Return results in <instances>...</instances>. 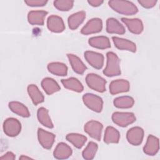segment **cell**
Instances as JSON below:
<instances>
[{
    "label": "cell",
    "instance_id": "obj_31",
    "mask_svg": "<svg viewBox=\"0 0 160 160\" xmlns=\"http://www.w3.org/2000/svg\"><path fill=\"white\" fill-rule=\"evenodd\" d=\"M134 103V99L128 96H123L116 98L114 99L113 104L115 107L121 109H128L133 106Z\"/></svg>",
    "mask_w": 160,
    "mask_h": 160
},
{
    "label": "cell",
    "instance_id": "obj_22",
    "mask_svg": "<svg viewBox=\"0 0 160 160\" xmlns=\"http://www.w3.org/2000/svg\"><path fill=\"white\" fill-rule=\"evenodd\" d=\"M41 86L45 92L48 95L52 94L61 89L58 83L51 78H44L41 81Z\"/></svg>",
    "mask_w": 160,
    "mask_h": 160
},
{
    "label": "cell",
    "instance_id": "obj_36",
    "mask_svg": "<svg viewBox=\"0 0 160 160\" xmlns=\"http://www.w3.org/2000/svg\"><path fill=\"white\" fill-rule=\"evenodd\" d=\"M16 158V156L15 154L11 152V151H8L6 153H5L4 155H2L1 157H0L1 159H15Z\"/></svg>",
    "mask_w": 160,
    "mask_h": 160
},
{
    "label": "cell",
    "instance_id": "obj_34",
    "mask_svg": "<svg viewBox=\"0 0 160 160\" xmlns=\"http://www.w3.org/2000/svg\"><path fill=\"white\" fill-rule=\"evenodd\" d=\"M24 2L29 6L31 7H39L45 6L48 1L45 0H27Z\"/></svg>",
    "mask_w": 160,
    "mask_h": 160
},
{
    "label": "cell",
    "instance_id": "obj_30",
    "mask_svg": "<svg viewBox=\"0 0 160 160\" xmlns=\"http://www.w3.org/2000/svg\"><path fill=\"white\" fill-rule=\"evenodd\" d=\"M66 139L78 149H81L87 141V138L85 136L78 133L68 134L66 135Z\"/></svg>",
    "mask_w": 160,
    "mask_h": 160
},
{
    "label": "cell",
    "instance_id": "obj_17",
    "mask_svg": "<svg viewBox=\"0 0 160 160\" xmlns=\"http://www.w3.org/2000/svg\"><path fill=\"white\" fill-rule=\"evenodd\" d=\"M72 153V149L67 144L64 142H59L55 148L53 155L54 157L58 159H67L71 156Z\"/></svg>",
    "mask_w": 160,
    "mask_h": 160
},
{
    "label": "cell",
    "instance_id": "obj_20",
    "mask_svg": "<svg viewBox=\"0 0 160 160\" xmlns=\"http://www.w3.org/2000/svg\"><path fill=\"white\" fill-rule=\"evenodd\" d=\"M88 43L91 46L100 49H105L111 48L109 38L104 36L92 37L89 39Z\"/></svg>",
    "mask_w": 160,
    "mask_h": 160
},
{
    "label": "cell",
    "instance_id": "obj_26",
    "mask_svg": "<svg viewBox=\"0 0 160 160\" xmlns=\"http://www.w3.org/2000/svg\"><path fill=\"white\" fill-rule=\"evenodd\" d=\"M48 69L49 72L59 76H64L68 74V67L59 62H52L48 64Z\"/></svg>",
    "mask_w": 160,
    "mask_h": 160
},
{
    "label": "cell",
    "instance_id": "obj_8",
    "mask_svg": "<svg viewBox=\"0 0 160 160\" xmlns=\"http://www.w3.org/2000/svg\"><path fill=\"white\" fill-rule=\"evenodd\" d=\"M144 138V130L136 126L129 129L126 133V138L128 142L133 146H138L142 142Z\"/></svg>",
    "mask_w": 160,
    "mask_h": 160
},
{
    "label": "cell",
    "instance_id": "obj_12",
    "mask_svg": "<svg viewBox=\"0 0 160 160\" xmlns=\"http://www.w3.org/2000/svg\"><path fill=\"white\" fill-rule=\"evenodd\" d=\"M47 27L50 31L56 33L62 32L65 29V25L62 19L56 15H51L48 17Z\"/></svg>",
    "mask_w": 160,
    "mask_h": 160
},
{
    "label": "cell",
    "instance_id": "obj_1",
    "mask_svg": "<svg viewBox=\"0 0 160 160\" xmlns=\"http://www.w3.org/2000/svg\"><path fill=\"white\" fill-rule=\"evenodd\" d=\"M109 7L114 11L124 15H133L138 12L136 6L131 1L111 0L108 2Z\"/></svg>",
    "mask_w": 160,
    "mask_h": 160
},
{
    "label": "cell",
    "instance_id": "obj_6",
    "mask_svg": "<svg viewBox=\"0 0 160 160\" xmlns=\"http://www.w3.org/2000/svg\"><path fill=\"white\" fill-rule=\"evenodd\" d=\"M3 130L7 136L9 137H15L21 132V122L17 119L9 118L6 119L3 123Z\"/></svg>",
    "mask_w": 160,
    "mask_h": 160
},
{
    "label": "cell",
    "instance_id": "obj_24",
    "mask_svg": "<svg viewBox=\"0 0 160 160\" xmlns=\"http://www.w3.org/2000/svg\"><path fill=\"white\" fill-rule=\"evenodd\" d=\"M28 94L34 105H38L44 102V97L39 88L35 84H29L27 88Z\"/></svg>",
    "mask_w": 160,
    "mask_h": 160
},
{
    "label": "cell",
    "instance_id": "obj_16",
    "mask_svg": "<svg viewBox=\"0 0 160 160\" xmlns=\"http://www.w3.org/2000/svg\"><path fill=\"white\" fill-rule=\"evenodd\" d=\"M114 46L120 50H126L132 52L136 51V44L128 39L113 36L112 38Z\"/></svg>",
    "mask_w": 160,
    "mask_h": 160
},
{
    "label": "cell",
    "instance_id": "obj_7",
    "mask_svg": "<svg viewBox=\"0 0 160 160\" xmlns=\"http://www.w3.org/2000/svg\"><path fill=\"white\" fill-rule=\"evenodd\" d=\"M102 128V124L100 122L94 120L87 122L84 127V131L92 138L97 141L101 140Z\"/></svg>",
    "mask_w": 160,
    "mask_h": 160
},
{
    "label": "cell",
    "instance_id": "obj_5",
    "mask_svg": "<svg viewBox=\"0 0 160 160\" xmlns=\"http://www.w3.org/2000/svg\"><path fill=\"white\" fill-rule=\"evenodd\" d=\"M111 118L113 122L120 127H126L136 121L134 114L129 112H115Z\"/></svg>",
    "mask_w": 160,
    "mask_h": 160
},
{
    "label": "cell",
    "instance_id": "obj_9",
    "mask_svg": "<svg viewBox=\"0 0 160 160\" xmlns=\"http://www.w3.org/2000/svg\"><path fill=\"white\" fill-rule=\"evenodd\" d=\"M102 29V22L99 18H92L90 19L83 26L81 30V33L84 35H88L99 32Z\"/></svg>",
    "mask_w": 160,
    "mask_h": 160
},
{
    "label": "cell",
    "instance_id": "obj_28",
    "mask_svg": "<svg viewBox=\"0 0 160 160\" xmlns=\"http://www.w3.org/2000/svg\"><path fill=\"white\" fill-rule=\"evenodd\" d=\"M120 139L119 131L112 126H108L105 130L104 141L106 144L118 143Z\"/></svg>",
    "mask_w": 160,
    "mask_h": 160
},
{
    "label": "cell",
    "instance_id": "obj_2",
    "mask_svg": "<svg viewBox=\"0 0 160 160\" xmlns=\"http://www.w3.org/2000/svg\"><path fill=\"white\" fill-rule=\"evenodd\" d=\"M106 66L103 70V73L108 77H112L121 74L120 60L118 56L113 52H108L106 54Z\"/></svg>",
    "mask_w": 160,
    "mask_h": 160
},
{
    "label": "cell",
    "instance_id": "obj_23",
    "mask_svg": "<svg viewBox=\"0 0 160 160\" xmlns=\"http://www.w3.org/2000/svg\"><path fill=\"white\" fill-rule=\"evenodd\" d=\"M85 18L86 12L83 11H78L71 14L68 19L69 28L72 30L76 29L83 22Z\"/></svg>",
    "mask_w": 160,
    "mask_h": 160
},
{
    "label": "cell",
    "instance_id": "obj_38",
    "mask_svg": "<svg viewBox=\"0 0 160 160\" xmlns=\"http://www.w3.org/2000/svg\"><path fill=\"white\" fill-rule=\"evenodd\" d=\"M31 159V158L28 157V156H26L24 155H22L21 156L19 157V159Z\"/></svg>",
    "mask_w": 160,
    "mask_h": 160
},
{
    "label": "cell",
    "instance_id": "obj_3",
    "mask_svg": "<svg viewBox=\"0 0 160 160\" xmlns=\"http://www.w3.org/2000/svg\"><path fill=\"white\" fill-rule=\"evenodd\" d=\"M86 82L91 89L97 92H103L106 91V81L98 74H88L86 77Z\"/></svg>",
    "mask_w": 160,
    "mask_h": 160
},
{
    "label": "cell",
    "instance_id": "obj_37",
    "mask_svg": "<svg viewBox=\"0 0 160 160\" xmlns=\"http://www.w3.org/2000/svg\"><path fill=\"white\" fill-rule=\"evenodd\" d=\"M88 2L91 6L98 7V6H101L104 2V1L102 0H88Z\"/></svg>",
    "mask_w": 160,
    "mask_h": 160
},
{
    "label": "cell",
    "instance_id": "obj_4",
    "mask_svg": "<svg viewBox=\"0 0 160 160\" xmlns=\"http://www.w3.org/2000/svg\"><path fill=\"white\" fill-rule=\"evenodd\" d=\"M82 101L84 104L91 110L96 112H101L103 101L101 97L94 94L87 93L82 96Z\"/></svg>",
    "mask_w": 160,
    "mask_h": 160
},
{
    "label": "cell",
    "instance_id": "obj_27",
    "mask_svg": "<svg viewBox=\"0 0 160 160\" xmlns=\"http://www.w3.org/2000/svg\"><path fill=\"white\" fill-rule=\"evenodd\" d=\"M9 108L11 111L21 117L28 118L30 116V112L28 108L20 102L11 101L9 103Z\"/></svg>",
    "mask_w": 160,
    "mask_h": 160
},
{
    "label": "cell",
    "instance_id": "obj_32",
    "mask_svg": "<svg viewBox=\"0 0 160 160\" xmlns=\"http://www.w3.org/2000/svg\"><path fill=\"white\" fill-rule=\"evenodd\" d=\"M98 149V144L93 141H90L82 152V156L83 158L86 160L92 159L96 155Z\"/></svg>",
    "mask_w": 160,
    "mask_h": 160
},
{
    "label": "cell",
    "instance_id": "obj_13",
    "mask_svg": "<svg viewBox=\"0 0 160 160\" xmlns=\"http://www.w3.org/2000/svg\"><path fill=\"white\" fill-rule=\"evenodd\" d=\"M130 84L126 79H116L111 81L109 85V92L111 94L115 95L121 92L129 91Z\"/></svg>",
    "mask_w": 160,
    "mask_h": 160
},
{
    "label": "cell",
    "instance_id": "obj_35",
    "mask_svg": "<svg viewBox=\"0 0 160 160\" xmlns=\"http://www.w3.org/2000/svg\"><path fill=\"white\" fill-rule=\"evenodd\" d=\"M138 2L143 7L147 9L153 8L156 2V0H138Z\"/></svg>",
    "mask_w": 160,
    "mask_h": 160
},
{
    "label": "cell",
    "instance_id": "obj_14",
    "mask_svg": "<svg viewBox=\"0 0 160 160\" xmlns=\"http://www.w3.org/2000/svg\"><path fill=\"white\" fill-rule=\"evenodd\" d=\"M159 149V139L153 135H149L148 137L146 144L143 148L144 152L149 156H154L158 152Z\"/></svg>",
    "mask_w": 160,
    "mask_h": 160
},
{
    "label": "cell",
    "instance_id": "obj_25",
    "mask_svg": "<svg viewBox=\"0 0 160 160\" xmlns=\"http://www.w3.org/2000/svg\"><path fill=\"white\" fill-rule=\"evenodd\" d=\"M61 83L65 88L77 92H82L84 89L82 83L76 78L71 77L68 79H62Z\"/></svg>",
    "mask_w": 160,
    "mask_h": 160
},
{
    "label": "cell",
    "instance_id": "obj_33",
    "mask_svg": "<svg viewBox=\"0 0 160 160\" xmlns=\"http://www.w3.org/2000/svg\"><path fill=\"white\" fill-rule=\"evenodd\" d=\"M74 5V1L71 0H58L54 1V7L61 11L70 10Z\"/></svg>",
    "mask_w": 160,
    "mask_h": 160
},
{
    "label": "cell",
    "instance_id": "obj_21",
    "mask_svg": "<svg viewBox=\"0 0 160 160\" xmlns=\"http://www.w3.org/2000/svg\"><path fill=\"white\" fill-rule=\"evenodd\" d=\"M67 57L73 71L79 74H82L87 69V67L77 56L72 54H67Z\"/></svg>",
    "mask_w": 160,
    "mask_h": 160
},
{
    "label": "cell",
    "instance_id": "obj_19",
    "mask_svg": "<svg viewBox=\"0 0 160 160\" xmlns=\"http://www.w3.org/2000/svg\"><path fill=\"white\" fill-rule=\"evenodd\" d=\"M106 31L109 34H123L126 30L124 27L116 19L109 18L106 21Z\"/></svg>",
    "mask_w": 160,
    "mask_h": 160
},
{
    "label": "cell",
    "instance_id": "obj_15",
    "mask_svg": "<svg viewBox=\"0 0 160 160\" xmlns=\"http://www.w3.org/2000/svg\"><path fill=\"white\" fill-rule=\"evenodd\" d=\"M121 21L127 26L129 31L133 34H139L143 31V24L139 19H128L122 18H121Z\"/></svg>",
    "mask_w": 160,
    "mask_h": 160
},
{
    "label": "cell",
    "instance_id": "obj_18",
    "mask_svg": "<svg viewBox=\"0 0 160 160\" xmlns=\"http://www.w3.org/2000/svg\"><path fill=\"white\" fill-rule=\"evenodd\" d=\"M48 12L42 10L31 11L28 14V20L32 25L42 26L44 23V18Z\"/></svg>",
    "mask_w": 160,
    "mask_h": 160
},
{
    "label": "cell",
    "instance_id": "obj_11",
    "mask_svg": "<svg viewBox=\"0 0 160 160\" xmlns=\"http://www.w3.org/2000/svg\"><path fill=\"white\" fill-rule=\"evenodd\" d=\"M38 138L39 142L44 148L49 149L54 142L55 135L41 128H39L38 130Z\"/></svg>",
    "mask_w": 160,
    "mask_h": 160
},
{
    "label": "cell",
    "instance_id": "obj_10",
    "mask_svg": "<svg viewBox=\"0 0 160 160\" xmlns=\"http://www.w3.org/2000/svg\"><path fill=\"white\" fill-rule=\"evenodd\" d=\"M84 58L92 67L97 69H100L102 68L104 64V56L102 54L91 51H87L84 52Z\"/></svg>",
    "mask_w": 160,
    "mask_h": 160
},
{
    "label": "cell",
    "instance_id": "obj_29",
    "mask_svg": "<svg viewBox=\"0 0 160 160\" xmlns=\"http://www.w3.org/2000/svg\"><path fill=\"white\" fill-rule=\"evenodd\" d=\"M37 117L39 122L44 126L48 128H53L54 125L48 114V110L45 108L41 107L37 112Z\"/></svg>",
    "mask_w": 160,
    "mask_h": 160
}]
</instances>
